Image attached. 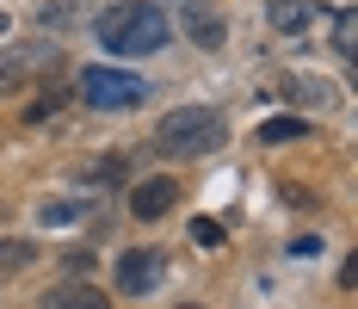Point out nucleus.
<instances>
[{"instance_id": "f257e3e1", "label": "nucleus", "mask_w": 358, "mask_h": 309, "mask_svg": "<svg viewBox=\"0 0 358 309\" xmlns=\"http://www.w3.org/2000/svg\"><path fill=\"white\" fill-rule=\"evenodd\" d=\"M99 43L111 56H148L167 43V13L148 6V0H117L99 13Z\"/></svg>"}, {"instance_id": "f03ea898", "label": "nucleus", "mask_w": 358, "mask_h": 309, "mask_svg": "<svg viewBox=\"0 0 358 309\" xmlns=\"http://www.w3.org/2000/svg\"><path fill=\"white\" fill-rule=\"evenodd\" d=\"M155 149L161 155H210V149H222V118L204 111V105H179V111L161 118Z\"/></svg>"}, {"instance_id": "7ed1b4c3", "label": "nucleus", "mask_w": 358, "mask_h": 309, "mask_svg": "<svg viewBox=\"0 0 358 309\" xmlns=\"http://www.w3.org/2000/svg\"><path fill=\"white\" fill-rule=\"evenodd\" d=\"M148 93L143 74H124V69H80V99L93 111H136Z\"/></svg>"}, {"instance_id": "20e7f679", "label": "nucleus", "mask_w": 358, "mask_h": 309, "mask_svg": "<svg viewBox=\"0 0 358 309\" xmlns=\"http://www.w3.org/2000/svg\"><path fill=\"white\" fill-rule=\"evenodd\" d=\"M155 284H161V254L155 247L117 254V291H155Z\"/></svg>"}, {"instance_id": "39448f33", "label": "nucleus", "mask_w": 358, "mask_h": 309, "mask_svg": "<svg viewBox=\"0 0 358 309\" xmlns=\"http://www.w3.org/2000/svg\"><path fill=\"white\" fill-rule=\"evenodd\" d=\"M50 56H56L50 43H31V50H6V56H0V93L25 87V81L37 74V62H50Z\"/></svg>"}, {"instance_id": "423d86ee", "label": "nucleus", "mask_w": 358, "mask_h": 309, "mask_svg": "<svg viewBox=\"0 0 358 309\" xmlns=\"http://www.w3.org/2000/svg\"><path fill=\"white\" fill-rule=\"evenodd\" d=\"M173 205H179V186H173V179H143V186H136V198H130V210H136L143 223L167 217Z\"/></svg>"}, {"instance_id": "0eeeda50", "label": "nucleus", "mask_w": 358, "mask_h": 309, "mask_svg": "<svg viewBox=\"0 0 358 309\" xmlns=\"http://www.w3.org/2000/svg\"><path fill=\"white\" fill-rule=\"evenodd\" d=\"M179 25H185V32L198 37L204 50H216V43H222V19H216V13L204 6V0H185V13H179Z\"/></svg>"}, {"instance_id": "6e6552de", "label": "nucleus", "mask_w": 358, "mask_h": 309, "mask_svg": "<svg viewBox=\"0 0 358 309\" xmlns=\"http://www.w3.org/2000/svg\"><path fill=\"white\" fill-rule=\"evenodd\" d=\"M266 19H272L278 32H303V25H315V19H322V6H315V0H272V6H266Z\"/></svg>"}, {"instance_id": "1a4fd4ad", "label": "nucleus", "mask_w": 358, "mask_h": 309, "mask_svg": "<svg viewBox=\"0 0 358 309\" xmlns=\"http://www.w3.org/2000/svg\"><path fill=\"white\" fill-rule=\"evenodd\" d=\"M43 309H111V297L93 284H62V291H43Z\"/></svg>"}, {"instance_id": "9d476101", "label": "nucleus", "mask_w": 358, "mask_h": 309, "mask_svg": "<svg viewBox=\"0 0 358 309\" xmlns=\"http://www.w3.org/2000/svg\"><path fill=\"white\" fill-rule=\"evenodd\" d=\"M303 137H309L303 118H266L259 124V142H303Z\"/></svg>"}, {"instance_id": "9b49d317", "label": "nucleus", "mask_w": 358, "mask_h": 309, "mask_svg": "<svg viewBox=\"0 0 358 309\" xmlns=\"http://www.w3.org/2000/svg\"><path fill=\"white\" fill-rule=\"evenodd\" d=\"M31 260H37V247H31V241H0V278H6V273H19V266H31Z\"/></svg>"}, {"instance_id": "f8f14e48", "label": "nucleus", "mask_w": 358, "mask_h": 309, "mask_svg": "<svg viewBox=\"0 0 358 309\" xmlns=\"http://www.w3.org/2000/svg\"><path fill=\"white\" fill-rule=\"evenodd\" d=\"M352 43H358V19H352V13H340V19H334V50L352 56Z\"/></svg>"}, {"instance_id": "ddd939ff", "label": "nucleus", "mask_w": 358, "mask_h": 309, "mask_svg": "<svg viewBox=\"0 0 358 309\" xmlns=\"http://www.w3.org/2000/svg\"><path fill=\"white\" fill-rule=\"evenodd\" d=\"M285 99H303V105L315 99V105H322V99H327V87H322V81H285Z\"/></svg>"}, {"instance_id": "4468645a", "label": "nucleus", "mask_w": 358, "mask_h": 309, "mask_svg": "<svg viewBox=\"0 0 358 309\" xmlns=\"http://www.w3.org/2000/svg\"><path fill=\"white\" fill-rule=\"evenodd\" d=\"M192 241H198V247H222V223L198 217V223H192Z\"/></svg>"}, {"instance_id": "2eb2a0df", "label": "nucleus", "mask_w": 358, "mask_h": 309, "mask_svg": "<svg viewBox=\"0 0 358 309\" xmlns=\"http://www.w3.org/2000/svg\"><path fill=\"white\" fill-rule=\"evenodd\" d=\"M80 217V198H69V205H43V223H74Z\"/></svg>"}, {"instance_id": "dca6fc26", "label": "nucleus", "mask_w": 358, "mask_h": 309, "mask_svg": "<svg viewBox=\"0 0 358 309\" xmlns=\"http://www.w3.org/2000/svg\"><path fill=\"white\" fill-rule=\"evenodd\" d=\"M0 32H6V13H0Z\"/></svg>"}]
</instances>
